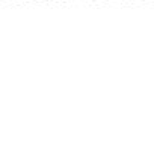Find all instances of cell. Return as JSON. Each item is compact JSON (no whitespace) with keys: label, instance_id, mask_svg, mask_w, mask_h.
Here are the masks:
<instances>
[]
</instances>
